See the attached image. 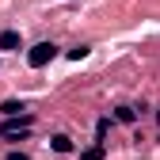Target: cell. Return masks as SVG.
<instances>
[{"instance_id":"5","label":"cell","mask_w":160,"mask_h":160,"mask_svg":"<svg viewBox=\"0 0 160 160\" xmlns=\"http://www.w3.org/2000/svg\"><path fill=\"white\" fill-rule=\"evenodd\" d=\"M114 118H118V122H133L137 111H133V107H118V111H114Z\"/></svg>"},{"instance_id":"1","label":"cell","mask_w":160,"mask_h":160,"mask_svg":"<svg viewBox=\"0 0 160 160\" xmlns=\"http://www.w3.org/2000/svg\"><path fill=\"white\" fill-rule=\"evenodd\" d=\"M53 57H57V46H53V42H38V46H31V53H27V65H31V69H46Z\"/></svg>"},{"instance_id":"7","label":"cell","mask_w":160,"mask_h":160,"mask_svg":"<svg viewBox=\"0 0 160 160\" xmlns=\"http://www.w3.org/2000/svg\"><path fill=\"white\" fill-rule=\"evenodd\" d=\"M0 111H4V114H19V111H27V107H23V103H15V99H8Z\"/></svg>"},{"instance_id":"6","label":"cell","mask_w":160,"mask_h":160,"mask_svg":"<svg viewBox=\"0 0 160 160\" xmlns=\"http://www.w3.org/2000/svg\"><path fill=\"white\" fill-rule=\"evenodd\" d=\"M84 57H88V46H72L69 50V61H84Z\"/></svg>"},{"instance_id":"4","label":"cell","mask_w":160,"mask_h":160,"mask_svg":"<svg viewBox=\"0 0 160 160\" xmlns=\"http://www.w3.org/2000/svg\"><path fill=\"white\" fill-rule=\"evenodd\" d=\"M50 145H53V152H72V141H69L65 133H57V137H53Z\"/></svg>"},{"instance_id":"10","label":"cell","mask_w":160,"mask_h":160,"mask_svg":"<svg viewBox=\"0 0 160 160\" xmlns=\"http://www.w3.org/2000/svg\"><path fill=\"white\" fill-rule=\"evenodd\" d=\"M156 122H160V111H156Z\"/></svg>"},{"instance_id":"3","label":"cell","mask_w":160,"mask_h":160,"mask_svg":"<svg viewBox=\"0 0 160 160\" xmlns=\"http://www.w3.org/2000/svg\"><path fill=\"white\" fill-rule=\"evenodd\" d=\"M0 50H19V34L15 31H4V34H0Z\"/></svg>"},{"instance_id":"9","label":"cell","mask_w":160,"mask_h":160,"mask_svg":"<svg viewBox=\"0 0 160 160\" xmlns=\"http://www.w3.org/2000/svg\"><path fill=\"white\" fill-rule=\"evenodd\" d=\"M8 160H31L27 152H8Z\"/></svg>"},{"instance_id":"8","label":"cell","mask_w":160,"mask_h":160,"mask_svg":"<svg viewBox=\"0 0 160 160\" xmlns=\"http://www.w3.org/2000/svg\"><path fill=\"white\" fill-rule=\"evenodd\" d=\"M84 160H103V141H99V145H92V149L84 152Z\"/></svg>"},{"instance_id":"2","label":"cell","mask_w":160,"mask_h":160,"mask_svg":"<svg viewBox=\"0 0 160 160\" xmlns=\"http://www.w3.org/2000/svg\"><path fill=\"white\" fill-rule=\"evenodd\" d=\"M31 122H34L31 114H23V118H19V114H8V122L0 126V133H8V137H23V133L31 130Z\"/></svg>"}]
</instances>
